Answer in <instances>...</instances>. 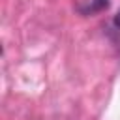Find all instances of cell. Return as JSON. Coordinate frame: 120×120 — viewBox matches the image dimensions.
<instances>
[{"mask_svg": "<svg viewBox=\"0 0 120 120\" xmlns=\"http://www.w3.org/2000/svg\"><path fill=\"white\" fill-rule=\"evenodd\" d=\"M107 4L109 0H75V8L82 15H94L103 8H107Z\"/></svg>", "mask_w": 120, "mask_h": 120, "instance_id": "obj_1", "label": "cell"}, {"mask_svg": "<svg viewBox=\"0 0 120 120\" xmlns=\"http://www.w3.org/2000/svg\"><path fill=\"white\" fill-rule=\"evenodd\" d=\"M114 24L120 28V9H118V11H116V15H114Z\"/></svg>", "mask_w": 120, "mask_h": 120, "instance_id": "obj_2", "label": "cell"}]
</instances>
